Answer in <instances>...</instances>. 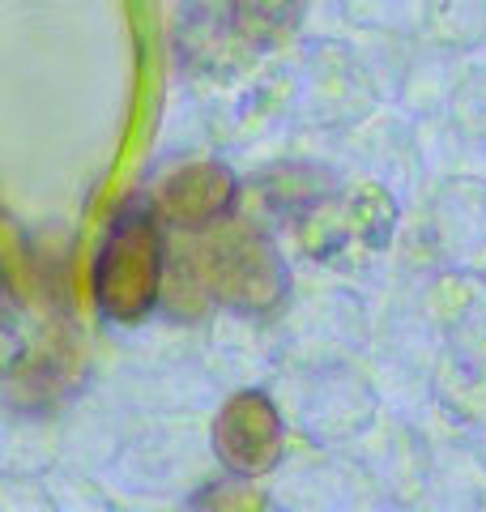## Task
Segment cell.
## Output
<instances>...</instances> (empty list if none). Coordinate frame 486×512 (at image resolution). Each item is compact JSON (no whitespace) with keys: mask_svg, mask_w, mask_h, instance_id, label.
Segmentation results:
<instances>
[{"mask_svg":"<svg viewBox=\"0 0 486 512\" xmlns=\"http://www.w3.org/2000/svg\"><path fill=\"white\" fill-rule=\"evenodd\" d=\"M167 244L154 210H124L103 239L90 269L94 308L111 325H137L162 303Z\"/></svg>","mask_w":486,"mask_h":512,"instance_id":"obj_2","label":"cell"},{"mask_svg":"<svg viewBox=\"0 0 486 512\" xmlns=\"http://www.w3.org/2000/svg\"><path fill=\"white\" fill-rule=\"evenodd\" d=\"M197 235L201 239L192 248L188 269L214 303H222V308H231L239 316H265L286 299L290 265L265 231L226 214L222 222H214V227H205Z\"/></svg>","mask_w":486,"mask_h":512,"instance_id":"obj_1","label":"cell"},{"mask_svg":"<svg viewBox=\"0 0 486 512\" xmlns=\"http://www.w3.org/2000/svg\"><path fill=\"white\" fill-rule=\"evenodd\" d=\"M235 197H239V184H235L231 167L188 163V167H175L167 180L158 184L154 214L167 218L171 227H180V231H205L235 210Z\"/></svg>","mask_w":486,"mask_h":512,"instance_id":"obj_4","label":"cell"},{"mask_svg":"<svg viewBox=\"0 0 486 512\" xmlns=\"http://www.w3.org/2000/svg\"><path fill=\"white\" fill-rule=\"evenodd\" d=\"M303 0H235V30L248 43H273L299 22Z\"/></svg>","mask_w":486,"mask_h":512,"instance_id":"obj_5","label":"cell"},{"mask_svg":"<svg viewBox=\"0 0 486 512\" xmlns=\"http://www.w3.org/2000/svg\"><path fill=\"white\" fill-rule=\"evenodd\" d=\"M214 453L239 478H261L269 470H278V461L286 453V423L265 389H243L218 410Z\"/></svg>","mask_w":486,"mask_h":512,"instance_id":"obj_3","label":"cell"}]
</instances>
